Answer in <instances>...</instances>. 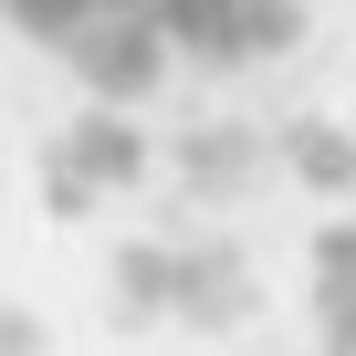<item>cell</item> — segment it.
<instances>
[{"instance_id":"obj_1","label":"cell","mask_w":356,"mask_h":356,"mask_svg":"<svg viewBox=\"0 0 356 356\" xmlns=\"http://www.w3.org/2000/svg\"><path fill=\"white\" fill-rule=\"evenodd\" d=\"M22 42L95 84H168V74H220L262 53L293 0H0Z\"/></svg>"},{"instance_id":"obj_2","label":"cell","mask_w":356,"mask_h":356,"mask_svg":"<svg viewBox=\"0 0 356 356\" xmlns=\"http://www.w3.org/2000/svg\"><path fill=\"white\" fill-rule=\"evenodd\" d=\"M325 325H335V346L356 356V231L325 252Z\"/></svg>"}]
</instances>
